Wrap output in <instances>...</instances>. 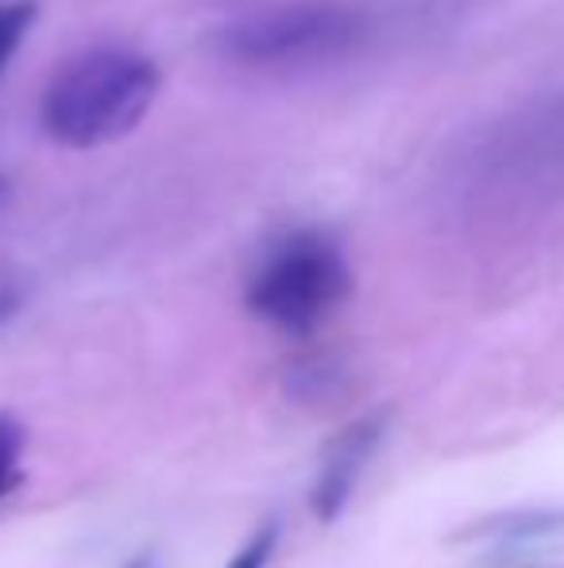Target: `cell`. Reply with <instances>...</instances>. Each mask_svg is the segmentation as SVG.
I'll return each instance as SVG.
<instances>
[{"instance_id":"1","label":"cell","mask_w":564,"mask_h":568,"mask_svg":"<svg viewBox=\"0 0 564 568\" xmlns=\"http://www.w3.org/2000/svg\"><path fill=\"white\" fill-rule=\"evenodd\" d=\"M155 98V62L124 47H93L51 78L43 93V128L62 148H105L136 132Z\"/></svg>"},{"instance_id":"2","label":"cell","mask_w":564,"mask_h":568,"mask_svg":"<svg viewBox=\"0 0 564 568\" xmlns=\"http://www.w3.org/2000/svg\"><path fill=\"white\" fill-rule=\"evenodd\" d=\"M348 291L352 275L340 247L321 232H294L252 275L248 310L290 337H309L345 306Z\"/></svg>"},{"instance_id":"3","label":"cell","mask_w":564,"mask_h":568,"mask_svg":"<svg viewBox=\"0 0 564 568\" xmlns=\"http://www.w3.org/2000/svg\"><path fill=\"white\" fill-rule=\"evenodd\" d=\"M363 36V16L348 4H279L225 31V51L248 67H309L345 54Z\"/></svg>"},{"instance_id":"4","label":"cell","mask_w":564,"mask_h":568,"mask_svg":"<svg viewBox=\"0 0 564 568\" xmlns=\"http://www.w3.org/2000/svg\"><path fill=\"white\" fill-rule=\"evenodd\" d=\"M383 426H387L383 414H371V418H356L352 426H345L332 437L329 453H325V460H321V471H317V484H314V510L321 523L340 518V510L348 507V499H352L371 453H376L379 437H383Z\"/></svg>"},{"instance_id":"5","label":"cell","mask_w":564,"mask_h":568,"mask_svg":"<svg viewBox=\"0 0 564 568\" xmlns=\"http://www.w3.org/2000/svg\"><path fill=\"white\" fill-rule=\"evenodd\" d=\"M23 445H28L23 422L0 410V499H8L23 484Z\"/></svg>"},{"instance_id":"6","label":"cell","mask_w":564,"mask_h":568,"mask_svg":"<svg viewBox=\"0 0 564 568\" xmlns=\"http://www.w3.org/2000/svg\"><path fill=\"white\" fill-rule=\"evenodd\" d=\"M31 23H35V4L31 0H8V4H0V74L12 62V54L20 51Z\"/></svg>"},{"instance_id":"7","label":"cell","mask_w":564,"mask_h":568,"mask_svg":"<svg viewBox=\"0 0 564 568\" xmlns=\"http://www.w3.org/2000/svg\"><path fill=\"white\" fill-rule=\"evenodd\" d=\"M564 526V515H506V518H491L480 526V534H495V538H530V534H545Z\"/></svg>"},{"instance_id":"8","label":"cell","mask_w":564,"mask_h":568,"mask_svg":"<svg viewBox=\"0 0 564 568\" xmlns=\"http://www.w3.org/2000/svg\"><path fill=\"white\" fill-rule=\"evenodd\" d=\"M275 541H279V526L264 523L240 549H236V557L225 568H267V561H271V554H275Z\"/></svg>"},{"instance_id":"9","label":"cell","mask_w":564,"mask_h":568,"mask_svg":"<svg viewBox=\"0 0 564 568\" xmlns=\"http://www.w3.org/2000/svg\"><path fill=\"white\" fill-rule=\"evenodd\" d=\"M16 310V294H8V291H0V322H4L8 314Z\"/></svg>"},{"instance_id":"10","label":"cell","mask_w":564,"mask_h":568,"mask_svg":"<svg viewBox=\"0 0 564 568\" xmlns=\"http://www.w3.org/2000/svg\"><path fill=\"white\" fill-rule=\"evenodd\" d=\"M129 568H151V561H147V557H136V561H132Z\"/></svg>"},{"instance_id":"11","label":"cell","mask_w":564,"mask_h":568,"mask_svg":"<svg viewBox=\"0 0 564 568\" xmlns=\"http://www.w3.org/2000/svg\"><path fill=\"white\" fill-rule=\"evenodd\" d=\"M4 194H8V186H4V179H0V202H4Z\"/></svg>"}]
</instances>
